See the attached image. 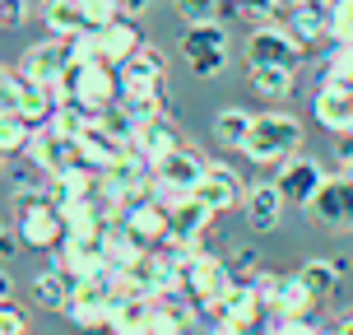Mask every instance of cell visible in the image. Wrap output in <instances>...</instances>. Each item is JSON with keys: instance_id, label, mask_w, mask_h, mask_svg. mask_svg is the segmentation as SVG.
<instances>
[{"instance_id": "cell-28", "label": "cell", "mask_w": 353, "mask_h": 335, "mask_svg": "<svg viewBox=\"0 0 353 335\" xmlns=\"http://www.w3.org/2000/svg\"><path fill=\"white\" fill-rule=\"evenodd\" d=\"M33 140V122L19 107H0V154H28Z\"/></svg>"}, {"instance_id": "cell-7", "label": "cell", "mask_w": 353, "mask_h": 335, "mask_svg": "<svg viewBox=\"0 0 353 335\" xmlns=\"http://www.w3.org/2000/svg\"><path fill=\"white\" fill-rule=\"evenodd\" d=\"M302 56H307V47L288 33V23H283V19L256 23L251 37H247V66H288V70H298Z\"/></svg>"}, {"instance_id": "cell-8", "label": "cell", "mask_w": 353, "mask_h": 335, "mask_svg": "<svg viewBox=\"0 0 353 335\" xmlns=\"http://www.w3.org/2000/svg\"><path fill=\"white\" fill-rule=\"evenodd\" d=\"M117 79H121V98H163L168 103V61L149 42L117 66Z\"/></svg>"}, {"instance_id": "cell-3", "label": "cell", "mask_w": 353, "mask_h": 335, "mask_svg": "<svg viewBox=\"0 0 353 335\" xmlns=\"http://www.w3.org/2000/svg\"><path fill=\"white\" fill-rule=\"evenodd\" d=\"M298 149H302V122L293 112H261L251 122L247 144H242V154L251 163H283Z\"/></svg>"}, {"instance_id": "cell-39", "label": "cell", "mask_w": 353, "mask_h": 335, "mask_svg": "<svg viewBox=\"0 0 353 335\" xmlns=\"http://www.w3.org/2000/svg\"><path fill=\"white\" fill-rule=\"evenodd\" d=\"M10 294H14V280H10V270L0 265V303H10Z\"/></svg>"}, {"instance_id": "cell-22", "label": "cell", "mask_w": 353, "mask_h": 335, "mask_svg": "<svg viewBox=\"0 0 353 335\" xmlns=\"http://www.w3.org/2000/svg\"><path fill=\"white\" fill-rule=\"evenodd\" d=\"M135 144L144 149V159H149V163H159L168 149H176V144H181V135H176V122L168 117V112H159L154 122H144V126H140Z\"/></svg>"}, {"instance_id": "cell-2", "label": "cell", "mask_w": 353, "mask_h": 335, "mask_svg": "<svg viewBox=\"0 0 353 335\" xmlns=\"http://www.w3.org/2000/svg\"><path fill=\"white\" fill-rule=\"evenodd\" d=\"M61 93L65 103H79V107H93L103 112L121 98V79H117V66L103 61V56H88V61H70V70L61 79Z\"/></svg>"}, {"instance_id": "cell-10", "label": "cell", "mask_w": 353, "mask_h": 335, "mask_svg": "<svg viewBox=\"0 0 353 335\" xmlns=\"http://www.w3.org/2000/svg\"><path fill=\"white\" fill-rule=\"evenodd\" d=\"M181 284H186L191 303H219L232 289V265L219 261V256H205V251L195 247V256L181 270Z\"/></svg>"}, {"instance_id": "cell-1", "label": "cell", "mask_w": 353, "mask_h": 335, "mask_svg": "<svg viewBox=\"0 0 353 335\" xmlns=\"http://www.w3.org/2000/svg\"><path fill=\"white\" fill-rule=\"evenodd\" d=\"M14 233L23 247L33 251H56L65 242V210L52 200L47 186H14Z\"/></svg>"}, {"instance_id": "cell-35", "label": "cell", "mask_w": 353, "mask_h": 335, "mask_svg": "<svg viewBox=\"0 0 353 335\" xmlns=\"http://www.w3.org/2000/svg\"><path fill=\"white\" fill-rule=\"evenodd\" d=\"M28 331V312L14 303H0V335H23Z\"/></svg>"}, {"instance_id": "cell-40", "label": "cell", "mask_w": 353, "mask_h": 335, "mask_svg": "<svg viewBox=\"0 0 353 335\" xmlns=\"http://www.w3.org/2000/svg\"><path fill=\"white\" fill-rule=\"evenodd\" d=\"M335 331H344V335H353V312H349V317H339V321H335Z\"/></svg>"}, {"instance_id": "cell-25", "label": "cell", "mask_w": 353, "mask_h": 335, "mask_svg": "<svg viewBox=\"0 0 353 335\" xmlns=\"http://www.w3.org/2000/svg\"><path fill=\"white\" fill-rule=\"evenodd\" d=\"M302 275V284L312 289V298H335V289H339V280H344V261H325V256H316V261H307L298 270Z\"/></svg>"}, {"instance_id": "cell-23", "label": "cell", "mask_w": 353, "mask_h": 335, "mask_svg": "<svg viewBox=\"0 0 353 335\" xmlns=\"http://www.w3.org/2000/svg\"><path fill=\"white\" fill-rule=\"evenodd\" d=\"M149 312H154V298L149 294H125L117 307H112V331H121V335H144L149 331Z\"/></svg>"}, {"instance_id": "cell-6", "label": "cell", "mask_w": 353, "mask_h": 335, "mask_svg": "<svg viewBox=\"0 0 353 335\" xmlns=\"http://www.w3.org/2000/svg\"><path fill=\"white\" fill-rule=\"evenodd\" d=\"M200 177H205V159L195 154V149H186V144H176V149H168L159 163H154V182H149V191L159 195L163 205H172L176 195H186L200 186Z\"/></svg>"}, {"instance_id": "cell-36", "label": "cell", "mask_w": 353, "mask_h": 335, "mask_svg": "<svg viewBox=\"0 0 353 335\" xmlns=\"http://www.w3.org/2000/svg\"><path fill=\"white\" fill-rule=\"evenodd\" d=\"M0 107H19V70L0 66Z\"/></svg>"}, {"instance_id": "cell-5", "label": "cell", "mask_w": 353, "mask_h": 335, "mask_svg": "<svg viewBox=\"0 0 353 335\" xmlns=\"http://www.w3.org/2000/svg\"><path fill=\"white\" fill-rule=\"evenodd\" d=\"M181 61H186L200 79H214V75L228 70V28H223V19L191 23V33L181 37Z\"/></svg>"}, {"instance_id": "cell-29", "label": "cell", "mask_w": 353, "mask_h": 335, "mask_svg": "<svg viewBox=\"0 0 353 335\" xmlns=\"http://www.w3.org/2000/svg\"><path fill=\"white\" fill-rule=\"evenodd\" d=\"M321 79H349L353 84V42H325Z\"/></svg>"}, {"instance_id": "cell-41", "label": "cell", "mask_w": 353, "mask_h": 335, "mask_svg": "<svg viewBox=\"0 0 353 335\" xmlns=\"http://www.w3.org/2000/svg\"><path fill=\"white\" fill-rule=\"evenodd\" d=\"M0 229H5V224H0Z\"/></svg>"}, {"instance_id": "cell-12", "label": "cell", "mask_w": 353, "mask_h": 335, "mask_svg": "<svg viewBox=\"0 0 353 335\" xmlns=\"http://www.w3.org/2000/svg\"><path fill=\"white\" fill-rule=\"evenodd\" d=\"M279 191L288 205H298V210H307L312 200H316L321 182H325V168H321L316 159H307V154H288V159L279 163Z\"/></svg>"}, {"instance_id": "cell-9", "label": "cell", "mask_w": 353, "mask_h": 335, "mask_svg": "<svg viewBox=\"0 0 353 335\" xmlns=\"http://www.w3.org/2000/svg\"><path fill=\"white\" fill-rule=\"evenodd\" d=\"M316 224H325L330 233H353V177L339 173V177H325L321 182L316 200L307 205Z\"/></svg>"}, {"instance_id": "cell-37", "label": "cell", "mask_w": 353, "mask_h": 335, "mask_svg": "<svg viewBox=\"0 0 353 335\" xmlns=\"http://www.w3.org/2000/svg\"><path fill=\"white\" fill-rule=\"evenodd\" d=\"M117 10H121L125 19H140L144 10H149V0H117Z\"/></svg>"}, {"instance_id": "cell-18", "label": "cell", "mask_w": 353, "mask_h": 335, "mask_svg": "<svg viewBox=\"0 0 353 335\" xmlns=\"http://www.w3.org/2000/svg\"><path fill=\"white\" fill-rule=\"evenodd\" d=\"M283 210H288V200H283L279 182H261V186H251L242 195V214H247V224L256 233H274L283 224Z\"/></svg>"}, {"instance_id": "cell-16", "label": "cell", "mask_w": 353, "mask_h": 335, "mask_svg": "<svg viewBox=\"0 0 353 335\" xmlns=\"http://www.w3.org/2000/svg\"><path fill=\"white\" fill-rule=\"evenodd\" d=\"M79 149H84V163L107 168L117 154H125V149H130V140H125L121 131H112V126H107V117L98 112V117H88V122L79 126Z\"/></svg>"}, {"instance_id": "cell-17", "label": "cell", "mask_w": 353, "mask_h": 335, "mask_svg": "<svg viewBox=\"0 0 353 335\" xmlns=\"http://www.w3.org/2000/svg\"><path fill=\"white\" fill-rule=\"evenodd\" d=\"M195 195H200L205 205H214V214H223V210H232V205H242L247 186H242V177L232 173L228 163H205V177H200Z\"/></svg>"}, {"instance_id": "cell-33", "label": "cell", "mask_w": 353, "mask_h": 335, "mask_svg": "<svg viewBox=\"0 0 353 335\" xmlns=\"http://www.w3.org/2000/svg\"><path fill=\"white\" fill-rule=\"evenodd\" d=\"M176 15L186 23H210L219 19V0H176Z\"/></svg>"}, {"instance_id": "cell-11", "label": "cell", "mask_w": 353, "mask_h": 335, "mask_svg": "<svg viewBox=\"0 0 353 335\" xmlns=\"http://www.w3.org/2000/svg\"><path fill=\"white\" fill-rule=\"evenodd\" d=\"M70 70V47H65V37H42L33 42L28 52L19 56V75L23 79H37V84H61Z\"/></svg>"}, {"instance_id": "cell-24", "label": "cell", "mask_w": 353, "mask_h": 335, "mask_svg": "<svg viewBox=\"0 0 353 335\" xmlns=\"http://www.w3.org/2000/svg\"><path fill=\"white\" fill-rule=\"evenodd\" d=\"M70 289H74V280L61 270V265H52V270H42V275L33 280V298H37V307H47V312H65Z\"/></svg>"}, {"instance_id": "cell-15", "label": "cell", "mask_w": 353, "mask_h": 335, "mask_svg": "<svg viewBox=\"0 0 353 335\" xmlns=\"http://www.w3.org/2000/svg\"><path fill=\"white\" fill-rule=\"evenodd\" d=\"M312 112L325 131H353V84L349 79H321L316 84V98H312Z\"/></svg>"}, {"instance_id": "cell-27", "label": "cell", "mask_w": 353, "mask_h": 335, "mask_svg": "<svg viewBox=\"0 0 353 335\" xmlns=\"http://www.w3.org/2000/svg\"><path fill=\"white\" fill-rule=\"evenodd\" d=\"M247 79L261 98H270V103L293 98V70H288V66H247Z\"/></svg>"}, {"instance_id": "cell-38", "label": "cell", "mask_w": 353, "mask_h": 335, "mask_svg": "<svg viewBox=\"0 0 353 335\" xmlns=\"http://www.w3.org/2000/svg\"><path fill=\"white\" fill-rule=\"evenodd\" d=\"M14 242H19V233L0 229V261H10V256H14Z\"/></svg>"}, {"instance_id": "cell-21", "label": "cell", "mask_w": 353, "mask_h": 335, "mask_svg": "<svg viewBox=\"0 0 353 335\" xmlns=\"http://www.w3.org/2000/svg\"><path fill=\"white\" fill-rule=\"evenodd\" d=\"M42 23H47L56 37L93 33V28H88V5L84 0H42Z\"/></svg>"}, {"instance_id": "cell-14", "label": "cell", "mask_w": 353, "mask_h": 335, "mask_svg": "<svg viewBox=\"0 0 353 335\" xmlns=\"http://www.w3.org/2000/svg\"><path fill=\"white\" fill-rule=\"evenodd\" d=\"M52 261L70 275V280H84L93 270L107 265V247H103V233H65V242L52 251Z\"/></svg>"}, {"instance_id": "cell-13", "label": "cell", "mask_w": 353, "mask_h": 335, "mask_svg": "<svg viewBox=\"0 0 353 335\" xmlns=\"http://www.w3.org/2000/svg\"><path fill=\"white\" fill-rule=\"evenodd\" d=\"M210 224H214V205H205L195 191L176 195L172 205H168V238H172V242L200 247V238L210 233Z\"/></svg>"}, {"instance_id": "cell-19", "label": "cell", "mask_w": 353, "mask_h": 335, "mask_svg": "<svg viewBox=\"0 0 353 335\" xmlns=\"http://www.w3.org/2000/svg\"><path fill=\"white\" fill-rule=\"evenodd\" d=\"M93 37H98V56H103V61H112V66L130 61V56L144 47L140 23H135V19H125V15H117L112 23H103V28H98Z\"/></svg>"}, {"instance_id": "cell-34", "label": "cell", "mask_w": 353, "mask_h": 335, "mask_svg": "<svg viewBox=\"0 0 353 335\" xmlns=\"http://www.w3.org/2000/svg\"><path fill=\"white\" fill-rule=\"evenodd\" d=\"M28 15H33V10H28V0H0V28H5V33L23 28Z\"/></svg>"}, {"instance_id": "cell-26", "label": "cell", "mask_w": 353, "mask_h": 335, "mask_svg": "<svg viewBox=\"0 0 353 335\" xmlns=\"http://www.w3.org/2000/svg\"><path fill=\"white\" fill-rule=\"evenodd\" d=\"M251 117L247 107H223V112H214V140L223 144V149H242L251 135Z\"/></svg>"}, {"instance_id": "cell-30", "label": "cell", "mask_w": 353, "mask_h": 335, "mask_svg": "<svg viewBox=\"0 0 353 335\" xmlns=\"http://www.w3.org/2000/svg\"><path fill=\"white\" fill-rule=\"evenodd\" d=\"M279 5L283 0H237V19L242 23H270V19H279Z\"/></svg>"}, {"instance_id": "cell-4", "label": "cell", "mask_w": 353, "mask_h": 335, "mask_svg": "<svg viewBox=\"0 0 353 335\" xmlns=\"http://www.w3.org/2000/svg\"><path fill=\"white\" fill-rule=\"evenodd\" d=\"M28 159H33L47 177H61V173H70V168H79V163H84V149H79V135H74V131H65V126L52 117V122L33 126Z\"/></svg>"}, {"instance_id": "cell-20", "label": "cell", "mask_w": 353, "mask_h": 335, "mask_svg": "<svg viewBox=\"0 0 353 335\" xmlns=\"http://www.w3.org/2000/svg\"><path fill=\"white\" fill-rule=\"evenodd\" d=\"M265 307L279 312V317H302V312L316 307V298H312V289L302 284V275H274L270 289H265Z\"/></svg>"}, {"instance_id": "cell-32", "label": "cell", "mask_w": 353, "mask_h": 335, "mask_svg": "<svg viewBox=\"0 0 353 335\" xmlns=\"http://www.w3.org/2000/svg\"><path fill=\"white\" fill-rule=\"evenodd\" d=\"M232 280H242V284H251L256 275H261V251L256 247H242V251H232Z\"/></svg>"}, {"instance_id": "cell-31", "label": "cell", "mask_w": 353, "mask_h": 335, "mask_svg": "<svg viewBox=\"0 0 353 335\" xmlns=\"http://www.w3.org/2000/svg\"><path fill=\"white\" fill-rule=\"evenodd\" d=\"M330 42H353V0H330Z\"/></svg>"}]
</instances>
